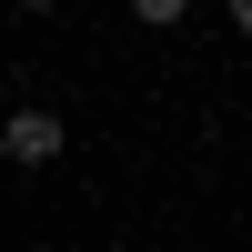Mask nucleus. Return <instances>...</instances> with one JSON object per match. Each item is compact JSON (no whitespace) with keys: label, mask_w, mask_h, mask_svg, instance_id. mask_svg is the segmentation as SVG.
I'll return each instance as SVG.
<instances>
[{"label":"nucleus","mask_w":252,"mask_h":252,"mask_svg":"<svg viewBox=\"0 0 252 252\" xmlns=\"http://www.w3.org/2000/svg\"><path fill=\"white\" fill-rule=\"evenodd\" d=\"M232 31H252V0H232Z\"/></svg>","instance_id":"3"},{"label":"nucleus","mask_w":252,"mask_h":252,"mask_svg":"<svg viewBox=\"0 0 252 252\" xmlns=\"http://www.w3.org/2000/svg\"><path fill=\"white\" fill-rule=\"evenodd\" d=\"M0 152H10L20 172H40V161H61V111H40V101H20V111L0 121Z\"/></svg>","instance_id":"1"},{"label":"nucleus","mask_w":252,"mask_h":252,"mask_svg":"<svg viewBox=\"0 0 252 252\" xmlns=\"http://www.w3.org/2000/svg\"><path fill=\"white\" fill-rule=\"evenodd\" d=\"M31 10H51V0H31Z\"/></svg>","instance_id":"4"},{"label":"nucleus","mask_w":252,"mask_h":252,"mask_svg":"<svg viewBox=\"0 0 252 252\" xmlns=\"http://www.w3.org/2000/svg\"><path fill=\"white\" fill-rule=\"evenodd\" d=\"M182 10H192V0H131V20H141V31H172Z\"/></svg>","instance_id":"2"}]
</instances>
